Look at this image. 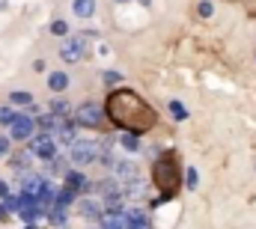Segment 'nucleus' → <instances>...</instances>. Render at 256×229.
<instances>
[{
  "label": "nucleus",
  "instance_id": "obj_32",
  "mask_svg": "<svg viewBox=\"0 0 256 229\" xmlns=\"http://www.w3.org/2000/svg\"><path fill=\"white\" fill-rule=\"evenodd\" d=\"M0 196H3V200L9 196V184H6V182H0Z\"/></svg>",
  "mask_w": 256,
  "mask_h": 229
},
{
  "label": "nucleus",
  "instance_id": "obj_10",
  "mask_svg": "<svg viewBox=\"0 0 256 229\" xmlns=\"http://www.w3.org/2000/svg\"><path fill=\"white\" fill-rule=\"evenodd\" d=\"M66 184H68L72 194H86V190H92V188H90V178H86L84 172H78V170L66 172Z\"/></svg>",
  "mask_w": 256,
  "mask_h": 229
},
{
  "label": "nucleus",
  "instance_id": "obj_28",
  "mask_svg": "<svg viewBox=\"0 0 256 229\" xmlns=\"http://www.w3.org/2000/svg\"><path fill=\"white\" fill-rule=\"evenodd\" d=\"M15 119H18V114H15L12 108H0V122H3V125H12Z\"/></svg>",
  "mask_w": 256,
  "mask_h": 229
},
{
  "label": "nucleus",
  "instance_id": "obj_8",
  "mask_svg": "<svg viewBox=\"0 0 256 229\" xmlns=\"http://www.w3.org/2000/svg\"><path fill=\"white\" fill-rule=\"evenodd\" d=\"M21 188H24V196H39L42 190H45V178L42 176H36V172H24L21 176Z\"/></svg>",
  "mask_w": 256,
  "mask_h": 229
},
{
  "label": "nucleus",
  "instance_id": "obj_24",
  "mask_svg": "<svg viewBox=\"0 0 256 229\" xmlns=\"http://www.w3.org/2000/svg\"><path fill=\"white\" fill-rule=\"evenodd\" d=\"M9 102H12V104H33V96H30V92H24V90H18V92H12V96H9Z\"/></svg>",
  "mask_w": 256,
  "mask_h": 229
},
{
  "label": "nucleus",
  "instance_id": "obj_16",
  "mask_svg": "<svg viewBox=\"0 0 256 229\" xmlns=\"http://www.w3.org/2000/svg\"><path fill=\"white\" fill-rule=\"evenodd\" d=\"M102 167H116V155H114V143L110 140H104V146H102Z\"/></svg>",
  "mask_w": 256,
  "mask_h": 229
},
{
  "label": "nucleus",
  "instance_id": "obj_11",
  "mask_svg": "<svg viewBox=\"0 0 256 229\" xmlns=\"http://www.w3.org/2000/svg\"><path fill=\"white\" fill-rule=\"evenodd\" d=\"M51 137H54V143H66V146H72V143H74V125H72V122H63V119H60Z\"/></svg>",
  "mask_w": 256,
  "mask_h": 229
},
{
  "label": "nucleus",
  "instance_id": "obj_18",
  "mask_svg": "<svg viewBox=\"0 0 256 229\" xmlns=\"http://www.w3.org/2000/svg\"><path fill=\"white\" fill-rule=\"evenodd\" d=\"M48 86H51L54 92H63L66 86H68V78H66L63 72H54V74L48 78Z\"/></svg>",
  "mask_w": 256,
  "mask_h": 229
},
{
  "label": "nucleus",
  "instance_id": "obj_38",
  "mask_svg": "<svg viewBox=\"0 0 256 229\" xmlns=\"http://www.w3.org/2000/svg\"><path fill=\"white\" fill-rule=\"evenodd\" d=\"M120 3H122V0H120Z\"/></svg>",
  "mask_w": 256,
  "mask_h": 229
},
{
  "label": "nucleus",
  "instance_id": "obj_12",
  "mask_svg": "<svg viewBox=\"0 0 256 229\" xmlns=\"http://www.w3.org/2000/svg\"><path fill=\"white\" fill-rule=\"evenodd\" d=\"M102 214H104L102 202H96V200H80V218H86V220H98Z\"/></svg>",
  "mask_w": 256,
  "mask_h": 229
},
{
  "label": "nucleus",
  "instance_id": "obj_13",
  "mask_svg": "<svg viewBox=\"0 0 256 229\" xmlns=\"http://www.w3.org/2000/svg\"><path fill=\"white\" fill-rule=\"evenodd\" d=\"M143 194H146V184L140 178H131V182H126V188H122V196H128V200H140Z\"/></svg>",
  "mask_w": 256,
  "mask_h": 229
},
{
  "label": "nucleus",
  "instance_id": "obj_7",
  "mask_svg": "<svg viewBox=\"0 0 256 229\" xmlns=\"http://www.w3.org/2000/svg\"><path fill=\"white\" fill-rule=\"evenodd\" d=\"M60 54H63L66 62H78V60L86 54V42H84V39H66L63 48H60Z\"/></svg>",
  "mask_w": 256,
  "mask_h": 229
},
{
  "label": "nucleus",
  "instance_id": "obj_15",
  "mask_svg": "<svg viewBox=\"0 0 256 229\" xmlns=\"http://www.w3.org/2000/svg\"><path fill=\"white\" fill-rule=\"evenodd\" d=\"M114 170L120 172V178H122V182H131V178H140V176H137V167H134L131 161H116V167H114Z\"/></svg>",
  "mask_w": 256,
  "mask_h": 229
},
{
  "label": "nucleus",
  "instance_id": "obj_17",
  "mask_svg": "<svg viewBox=\"0 0 256 229\" xmlns=\"http://www.w3.org/2000/svg\"><path fill=\"white\" fill-rule=\"evenodd\" d=\"M72 9H74V15H80V18H90V15L96 12V3H92V0H74Z\"/></svg>",
  "mask_w": 256,
  "mask_h": 229
},
{
  "label": "nucleus",
  "instance_id": "obj_22",
  "mask_svg": "<svg viewBox=\"0 0 256 229\" xmlns=\"http://www.w3.org/2000/svg\"><path fill=\"white\" fill-rule=\"evenodd\" d=\"M120 146H122V149H128V152H134V149L140 146V143H137V134H131V131H126V134L120 137Z\"/></svg>",
  "mask_w": 256,
  "mask_h": 229
},
{
  "label": "nucleus",
  "instance_id": "obj_3",
  "mask_svg": "<svg viewBox=\"0 0 256 229\" xmlns=\"http://www.w3.org/2000/svg\"><path fill=\"white\" fill-rule=\"evenodd\" d=\"M96 155H98V146H96L92 140H74V143H72V164H78V167L92 164Z\"/></svg>",
  "mask_w": 256,
  "mask_h": 229
},
{
  "label": "nucleus",
  "instance_id": "obj_36",
  "mask_svg": "<svg viewBox=\"0 0 256 229\" xmlns=\"http://www.w3.org/2000/svg\"><path fill=\"white\" fill-rule=\"evenodd\" d=\"M24 229H36V226H33V224H30V226H24Z\"/></svg>",
  "mask_w": 256,
  "mask_h": 229
},
{
  "label": "nucleus",
  "instance_id": "obj_26",
  "mask_svg": "<svg viewBox=\"0 0 256 229\" xmlns=\"http://www.w3.org/2000/svg\"><path fill=\"white\" fill-rule=\"evenodd\" d=\"M54 200H57V202H60V206H68V202H72V200H74V194H72V190H68V188H63V190H54Z\"/></svg>",
  "mask_w": 256,
  "mask_h": 229
},
{
  "label": "nucleus",
  "instance_id": "obj_2",
  "mask_svg": "<svg viewBox=\"0 0 256 229\" xmlns=\"http://www.w3.org/2000/svg\"><path fill=\"white\" fill-rule=\"evenodd\" d=\"M152 182H155V188H161V196L152 206H161L170 196H176V188H179V155L176 152H164L152 164Z\"/></svg>",
  "mask_w": 256,
  "mask_h": 229
},
{
  "label": "nucleus",
  "instance_id": "obj_19",
  "mask_svg": "<svg viewBox=\"0 0 256 229\" xmlns=\"http://www.w3.org/2000/svg\"><path fill=\"white\" fill-rule=\"evenodd\" d=\"M48 212H51V224H54V226H57V224H66V206L54 202V206H51Z\"/></svg>",
  "mask_w": 256,
  "mask_h": 229
},
{
  "label": "nucleus",
  "instance_id": "obj_14",
  "mask_svg": "<svg viewBox=\"0 0 256 229\" xmlns=\"http://www.w3.org/2000/svg\"><path fill=\"white\" fill-rule=\"evenodd\" d=\"M102 229H126L122 226V212H104L102 214Z\"/></svg>",
  "mask_w": 256,
  "mask_h": 229
},
{
  "label": "nucleus",
  "instance_id": "obj_35",
  "mask_svg": "<svg viewBox=\"0 0 256 229\" xmlns=\"http://www.w3.org/2000/svg\"><path fill=\"white\" fill-rule=\"evenodd\" d=\"M6 218H9V212H6V208H3V206H0V224H3V220H6Z\"/></svg>",
  "mask_w": 256,
  "mask_h": 229
},
{
  "label": "nucleus",
  "instance_id": "obj_20",
  "mask_svg": "<svg viewBox=\"0 0 256 229\" xmlns=\"http://www.w3.org/2000/svg\"><path fill=\"white\" fill-rule=\"evenodd\" d=\"M57 122H60V119H57L54 114H45V116H39V125L45 128V134H54V128H57Z\"/></svg>",
  "mask_w": 256,
  "mask_h": 229
},
{
  "label": "nucleus",
  "instance_id": "obj_37",
  "mask_svg": "<svg viewBox=\"0 0 256 229\" xmlns=\"http://www.w3.org/2000/svg\"><path fill=\"white\" fill-rule=\"evenodd\" d=\"M140 3H152V0H140Z\"/></svg>",
  "mask_w": 256,
  "mask_h": 229
},
{
  "label": "nucleus",
  "instance_id": "obj_4",
  "mask_svg": "<svg viewBox=\"0 0 256 229\" xmlns=\"http://www.w3.org/2000/svg\"><path fill=\"white\" fill-rule=\"evenodd\" d=\"M102 108L96 104V102H86V104H80L78 110H74V122L78 125H84V128H98L102 125Z\"/></svg>",
  "mask_w": 256,
  "mask_h": 229
},
{
  "label": "nucleus",
  "instance_id": "obj_9",
  "mask_svg": "<svg viewBox=\"0 0 256 229\" xmlns=\"http://www.w3.org/2000/svg\"><path fill=\"white\" fill-rule=\"evenodd\" d=\"M122 226L126 229H149V218L140 208H128V212H122Z\"/></svg>",
  "mask_w": 256,
  "mask_h": 229
},
{
  "label": "nucleus",
  "instance_id": "obj_31",
  "mask_svg": "<svg viewBox=\"0 0 256 229\" xmlns=\"http://www.w3.org/2000/svg\"><path fill=\"white\" fill-rule=\"evenodd\" d=\"M200 15H202V18H208V15H212V3H208V0H202V3H200Z\"/></svg>",
  "mask_w": 256,
  "mask_h": 229
},
{
  "label": "nucleus",
  "instance_id": "obj_25",
  "mask_svg": "<svg viewBox=\"0 0 256 229\" xmlns=\"http://www.w3.org/2000/svg\"><path fill=\"white\" fill-rule=\"evenodd\" d=\"M170 114L176 116L179 122H182V119H188V110H185V104H182V102H170Z\"/></svg>",
  "mask_w": 256,
  "mask_h": 229
},
{
  "label": "nucleus",
  "instance_id": "obj_33",
  "mask_svg": "<svg viewBox=\"0 0 256 229\" xmlns=\"http://www.w3.org/2000/svg\"><path fill=\"white\" fill-rule=\"evenodd\" d=\"M6 152H9V140H3V137H0V155H6Z\"/></svg>",
  "mask_w": 256,
  "mask_h": 229
},
{
  "label": "nucleus",
  "instance_id": "obj_23",
  "mask_svg": "<svg viewBox=\"0 0 256 229\" xmlns=\"http://www.w3.org/2000/svg\"><path fill=\"white\" fill-rule=\"evenodd\" d=\"M27 161H30V149H27V152H18V155H12V167H15V170H27Z\"/></svg>",
  "mask_w": 256,
  "mask_h": 229
},
{
  "label": "nucleus",
  "instance_id": "obj_21",
  "mask_svg": "<svg viewBox=\"0 0 256 229\" xmlns=\"http://www.w3.org/2000/svg\"><path fill=\"white\" fill-rule=\"evenodd\" d=\"M48 170L54 172V176H66V161L63 158H57V155H54V158H48Z\"/></svg>",
  "mask_w": 256,
  "mask_h": 229
},
{
  "label": "nucleus",
  "instance_id": "obj_27",
  "mask_svg": "<svg viewBox=\"0 0 256 229\" xmlns=\"http://www.w3.org/2000/svg\"><path fill=\"white\" fill-rule=\"evenodd\" d=\"M51 114L57 116V119H63V116L68 114V104H66V102H57V98H54V102H51Z\"/></svg>",
  "mask_w": 256,
  "mask_h": 229
},
{
  "label": "nucleus",
  "instance_id": "obj_30",
  "mask_svg": "<svg viewBox=\"0 0 256 229\" xmlns=\"http://www.w3.org/2000/svg\"><path fill=\"white\" fill-rule=\"evenodd\" d=\"M66 30H68L66 21H54V24H51V33H54V36H66Z\"/></svg>",
  "mask_w": 256,
  "mask_h": 229
},
{
  "label": "nucleus",
  "instance_id": "obj_34",
  "mask_svg": "<svg viewBox=\"0 0 256 229\" xmlns=\"http://www.w3.org/2000/svg\"><path fill=\"white\" fill-rule=\"evenodd\" d=\"M248 15H254L256 18V0H248Z\"/></svg>",
  "mask_w": 256,
  "mask_h": 229
},
{
  "label": "nucleus",
  "instance_id": "obj_5",
  "mask_svg": "<svg viewBox=\"0 0 256 229\" xmlns=\"http://www.w3.org/2000/svg\"><path fill=\"white\" fill-rule=\"evenodd\" d=\"M33 143H30V155H39V158H54L57 155V143H54V137L51 134H36V137H30Z\"/></svg>",
  "mask_w": 256,
  "mask_h": 229
},
{
  "label": "nucleus",
  "instance_id": "obj_6",
  "mask_svg": "<svg viewBox=\"0 0 256 229\" xmlns=\"http://www.w3.org/2000/svg\"><path fill=\"white\" fill-rule=\"evenodd\" d=\"M9 134H12V140H30L33 137V116H21L9 125Z\"/></svg>",
  "mask_w": 256,
  "mask_h": 229
},
{
  "label": "nucleus",
  "instance_id": "obj_29",
  "mask_svg": "<svg viewBox=\"0 0 256 229\" xmlns=\"http://www.w3.org/2000/svg\"><path fill=\"white\" fill-rule=\"evenodd\" d=\"M185 184H188L191 190H194V188H196V184H200V176H196V170H194V167H191V170H188V172H185Z\"/></svg>",
  "mask_w": 256,
  "mask_h": 229
},
{
  "label": "nucleus",
  "instance_id": "obj_1",
  "mask_svg": "<svg viewBox=\"0 0 256 229\" xmlns=\"http://www.w3.org/2000/svg\"><path fill=\"white\" fill-rule=\"evenodd\" d=\"M104 114L110 116L114 125H120L122 131H131V134L152 131L155 125V110L134 90H114L104 102Z\"/></svg>",
  "mask_w": 256,
  "mask_h": 229
}]
</instances>
